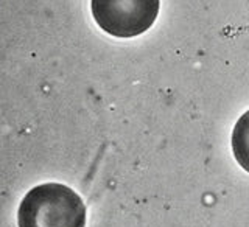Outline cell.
Masks as SVG:
<instances>
[{
	"instance_id": "1",
	"label": "cell",
	"mask_w": 249,
	"mask_h": 227,
	"mask_svg": "<svg viewBox=\"0 0 249 227\" xmlns=\"http://www.w3.org/2000/svg\"><path fill=\"white\" fill-rule=\"evenodd\" d=\"M19 227H86V206L81 196L64 184L36 185L18 210Z\"/></svg>"
},
{
	"instance_id": "2",
	"label": "cell",
	"mask_w": 249,
	"mask_h": 227,
	"mask_svg": "<svg viewBox=\"0 0 249 227\" xmlns=\"http://www.w3.org/2000/svg\"><path fill=\"white\" fill-rule=\"evenodd\" d=\"M160 0H90L97 25L114 37L129 39L148 31L158 19Z\"/></svg>"
},
{
	"instance_id": "3",
	"label": "cell",
	"mask_w": 249,
	"mask_h": 227,
	"mask_svg": "<svg viewBox=\"0 0 249 227\" xmlns=\"http://www.w3.org/2000/svg\"><path fill=\"white\" fill-rule=\"evenodd\" d=\"M232 153L240 167L249 173V111L241 115L233 126Z\"/></svg>"
}]
</instances>
